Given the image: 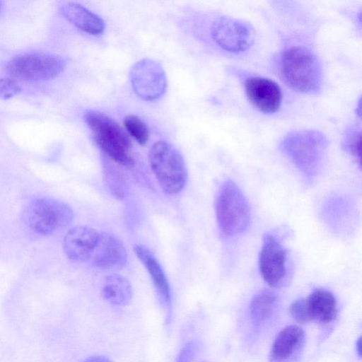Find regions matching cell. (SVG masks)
<instances>
[{
    "label": "cell",
    "mask_w": 362,
    "mask_h": 362,
    "mask_svg": "<svg viewBox=\"0 0 362 362\" xmlns=\"http://www.w3.org/2000/svg\"><path fill=\"white\" fill-rule=\"evenodd\" d=\"M279 71L284 82L298 92L315 94L321 88L320 61L307 47L293 45L285 47L279 58Z\"/></svg>",
    "instance_id": "cell-1"
},
{
    "label": "cell",
    "mask_w": 362,
    "mask_h": 362,
    "mask_svg": "<svg viewBox=\"0 0 362 362\" xmlns=\"http://www.w3.org/2000/svg\"><path fill=\"white\" fill-rule=\"evenodd\" d=\"M327 146L326 136L315 130L289 132L280 144L281 151L308 182L314 180L320 171Z\"/></svg>",
    "instance_id": "cell-2"
},
{
    "label": "cell",
    "mask_w": 362,
    "mask_h": 362,
    "mask_svg": "<svg viewBox=\"0 0 362 362\" xmlns=\"http://www.w3.org/2000/svg\"><path fill=\"white\" fill-rule=\"evenodd\" d=\"M83 118L94 142L108 158L120 165H134L129 134L114 119L95 110H88Z\"/></svg>",
    "instance_id": "cell-3"
},
{
    "label": "cell",
    "mask_w": 362,
    "mask_h": 362,
    "mask_svg": "<svg viewBox=\"0 0 362 362\" xmlns=\"http://www.w3.org/2000/svg\"><path fill=\"white\" fill-rule=\"evenodd\" d=\"M148 161L165 194H175L182 190L187 170L182 156L174 146L163 140L155 142L149 149Z\"/></svg>",
    "instance_id": "cell-4"
},
{
    "label": "cell",
    "mask_w": 362,
    "mask_h": 362,
    "mask_svg": "<svg viewBox=\"0 0 362 362\" xmlns=\"http://www.w3.org/2000/svg\"><path fill=\"white\" fill-rule=\"evenodd\" d=\"M216 216L219 229L226 237L241 233L250 223L247 201L241 189L231 180L226 181L219 189Z\"/></svg>",
    "instance_id": "cell-5"
},
{
    "label": "cell",
    "mask_w": 362,
    "mask_h": 362,
    "mask_svg": "<svg viewBox=\"0 0 362 362\" xmlns=\"http://www.w3.org/2000/svg\"><path fill=\"white\" fill-rule=\"evenodd\" d=\"M74 212L66 203L49 198L32 201L24 211L28 226L35 233L51 235L68 226L73 221Z\"/></svg>",
    "instance_id": "cell-6"
},
{
    "label": "cell",
    "mask_w": 362,
    "mask_h": 362,
    "mask_svg": "<svg viewBox=\"0 0 362 362\" xmlns=\"http://www.w3.org/2000/svg\"><path fill=\"white\" fill-rule=\"evenodd\" d=\"M211 36L223 51L239 54L247 51L255 40L253 28L247 22L230 16L217 17L211 26Z\"/></svg>",
    "instance_id": "cell-7"
},
{
    "label": "cell",
    "mask_w": 362,
    "mask_h": 362,
    "mask_svg": "<svg viewBox=\"0 0 362 362\" xmlns=\"http://www.w3.org/2000/svg\"><path fill=\"white\" fill-rule=\"evenodd\" d=\"M66 62L61 57L42 53L18 55L9 61L7 72L17 78L27 80H48L58 76Z\"/></svg>",
    "instance_id": "cell-8"
},
{
    "label": "cell",
    "mask_w": 362,
    "mask_h": 362,
    "mask_svg": "<svg viewBox=\"0 0 362 362\" xmlns=\"http://www.w3.org/2000/svg\"><path fill=\"white\" fill-rule=\"evenodd\" d=\"M286 262V250L274 234L267 233L259 252V268L264 281L269 286H279L285 280Z\"/></svg>",
    "instance_id": "cell-9"
},
{
    "label": "cell",
    "mask_w": 362,
    "mask_h": 362,
    "mask_svg": "<svg viewBox=\"0 0 362 362\" xmlns=\"http://www.w3.org/2000/svg\"><path fill=\"white\" fill-rule=\"evenodd\" d=\"M130 75L134 91L143 99H157L165 91V73L155 62L146 59L138 62Z\"/></svg>",
    "instance_id": "cell-10"
},
{
    "label": "cell",
    "mask_w": 362,
    "mask_h": 362,
    "mask_svg": "<svg viewBox=\"0 0 362 362\" xmlns=\"http://www.w3.org/2000/svg\"><path fill=\"white\" fill-rule=\"evenodd\" d=\"M243 84L247 100L259 112L271 115L279 110L282 93L275 81L252 76L245 78Z\"/></svg>",
    "instance_id": "cell-11"
},
{
    "label": "cell",
    "mask_w": 362,
    "mask_h": 362,
    "mask_svg": "<svg viewBox=\"0 0 362 362\" xmlns=\"http://www.w3.org/2000/svg\"><path fill=\"white\" fill-rule=\"evenodd\" d=\"M99 235L98 231L86 226H77L71 228L63 240L65 255L75 262H90Z\"/></svg>",
    "instance_id": "cell-12"
},
{
    "label": "cell",
    "mask_w": 362,
    "mask_h": 362,
    "mask_svg": "<svg viewBox=\"0 0 362 362\" xmlns=\"http://www.w3.org/2000/svg\"><path fill=\"white\" fill-rule=\"evenodd\" d=\"M127 261V251L120 240L112 234L100 233L91 264L101 269H116L124 267Z\"/></svg>",
    "instance_id": "cell-13"
},
{
    "label": "cell",
    "mask_w": 362,
    "mask_h": 362,
    "mask_svg": "<svg viewBox=\"0 0 362 362\" xmlns=\"http://www.w3.org/2000/svg\"><path fill=\"white\" fill-rule=\"evenodd\" d=\"M304 341L305 334L300 327L289 325L284 327L272 344L270 361L284 362L291 359L302 349Z\"/></svg>",
    "instance_id": "cell-14"
},
{
    "label": "cell",
    "mask_w": 362,
    "mask_h": 362,
    "mask_svg": "<svg viewBox=\"0 0 362 362\" xmlns=\"http://www.w3.org/2000/svg\"><path fill=\"white\" fill-rule=\"evenodd\" d=\"M134 250L151 276L160 303L169 310L171 302L170 285L159 262L153 254L143 245H135Z\"/></svg>",
    "instance_id": "cell-15"
},
{
    "label": "cell",
    "mask_w": 362,
    "mask_h": 362,
    "mask_svg": "<svg viewBox=\"0 0 362 362\" xmlns=\"http://www.w3.org/2000/svg\"><path fill=\"white\" fill-rule=\"evenodd\" d=\"M62 14L74 26L83 32L99 35L105 28L100 16L76 2H66L60 8Z\"/></svg>",
    "instance_id": "cell-16"
},
{
    "label": "cell",
    "mask_w": 362,
    "mask_h": 362,
    "mask_svg": "<svg viewBox=\"0 0 362 362\" xmlns=\"http://www.w3.org/2000/svg\"><path fill=\"white\" fill-rule=\"evenodd\" d=\"M310 320L322 324L332 322L337 315V303L329 291L317 289L311 293L305 300Z\"/></svg>",
    "instance_id": "cell-17"
},
{
    "label": "cell",
    "mask_w": 362,
    "mask_h": 362,
    "mask_svg": "<svg viewBox=\"0 0 362 362\" xmlns=\"http://www.w3.org/2000/svg\"><path fill=\"white\" fill-rule=\"evenodd\" d=\"M101 292L107 301L116 305H126L132 298V288L129 280L116 274L105 278Z\"/></svg>",
    "instance_id": "cell-18"
},
{
    "label": "cell",
    "mask_w": 362,
    "mask_h": 362,
    "mask_svg": "<svg viewBox=\"0 0 362 362\" xmlns=\"http://www.w3.org/2000/svg\"><path fill=\"white\" fill-rule=\"evenodd\" d=\"M277 303V297L274 293L269 291L259 292L250 305L252 318L257 323L267 320L275 313Z\"/></svg>",
    "instance_id": "cell-19"
},
{
    "label": "cell",
    "mask_w": 362,
    "mask_h": 362,
    "mask_svg": "<svg viewBox=\"0 0 362 362\" xmlns=\"http://www.w3.org/2000/svg\"><path fill=\"white\" fill-rule=\"evenodd\" d=\"M104 173L106 184L112 195L119 199L124 198L129 192L126 175L113 165H105Z\"/></svg>",
    "instance_id": "cell-20"
},
{
    "label": "cell",
    "mask_w": 362,
    "mask_h": 362,
    "mask_svg": "<svg viewBox=\"0 0 362 362\" xmlns=\"http://www.w3.org/2000/svg\"><path fill=\"white\" fill-rule=\"evenodd\" d=\"M124 125L128 134L141 145L146 144L149 138L147 124L139 117L129 115L124 117Z\"/></svg>",
    "instance_id": "cell-21"
},
{
    "label": "cell",
    "mask_w": 362,
    "mask_h": 362,
    "mask_svg": "<svg viewBox=\"0 0 362 362\" xmlns=\"http://www.w3.org/2000/svg\"><path fill=\"white\" fill-rule=\"evenodd\" d=\"M361 129L352 127L345 132L343 140L344 151L351 156L361 166Z\"/></svg>",
    "instance_id": "cell-22"
},
{
    "label": "cell",
    "mask_w": 362,
    "mask_h": 362,
    "mask_svg": "<svg viewBox=\"0 0 362 362\" xmlns=\"http://www.w3.org/2000/svg\"><path fill=\"white\" fill-rule=\"evenodd\" d=\"M290 312L293 319L299 323H305L311 320L305 299L296 300L291 305Z\"/></svg>",
    "instance_id": "cell-23"
},
{
    "label": "cell",
    "mask_w": 362,
    "mask_h": 362,
    "mask_svg": "<svg viewBox=\"0 0 362 362\" xmlns=\"http://www.w3.org/2000/svg\"><path fill=\"white\" fill-rule=\"evenodd\" d=\"M21 87L18 83L11 78H0V98L8 99L18 94Z\"/></svg>",
    "instance_id": "cell-24"
},
{
    "label": "cell",
    "mask_w": 362,
    "mask_h": 362,
    "mask_svg": "<svg viewBox=\"0 0 362 362\" xmlns=\"http://www.w3.org/2000/svg\"><path fill=\"white\" fill-rule=\"evenodd\" d=\"M196 353V344L194 341L186 343L180 350L176 362H192Z\"/></svg>",
    "instance_id": "cell-25"
},
{
    "label": "cell",
    "mask_w": 362,
    "mask_h": 362,
    "mask_svg": "<svg viewBox=\"0 0 362 362\" xmlns=\"http://www.w3.org/2000/svg\"><path fill=\"white\" fill-rule=\"evenodd\" d=\"M83 362H112V361L104 356H93L86 358Z\"/></svg>",
    "instance_id": "cell-26"
},
{
    "label": "cell",
    "mask_w": 362,
    "mask_h": 362,
    "mask_svg": "<svg viewBox=\"0 0 362 362\" xmlns=\"http://www.w3.org/2000/svg\"><path fill=\"white\" fill-rule=\"evenodd\" d=\"M356 351L358 353V355L361 357V337H360L358 341H356Z\"/></svg>",
    "instance_id": "cell-27"
},
{
    "label": "cell",
    "mask_w": 362,
    "mask_h": 362,
    "mask_svg": "<svg viewBox=\"0 0 362 362\" xmlns=\"http://www.w3.org/2000/svg\"><path fill=\"white\" fill-rule=\"evenodd\" d=\"M1 8H2V3L0 1V11L1 10Z\"/></svg>",
    "instance_id": "cell-28"
}]
</instances>
